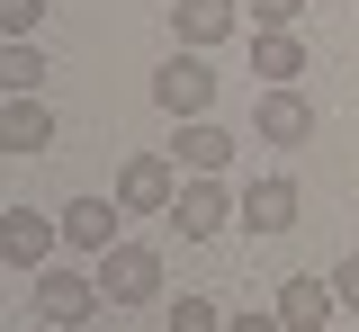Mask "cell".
I'll return each mask as SVG.
<instances>
[{
    "label": "cell",
    "instance_id": "1",
    "mask_svg": "<svg viewBox=\"0 0 359 332\" xmlns=\"http://www.w3.org/2000/svg\"><path fill=\"white\" fill-rule=\"evenodd\" d=\"M153 108H162V117H180V126H189V117H207V108H216V72H207V54L180 46L171 63L153 72Z\"/></svg>",
    "mask_w": 359,
    "mask_h": 332
},
{
    "label": "cell",
    "instance_id": "2",
    "mask_svg": "<svg viewBox=\"0 0 359 332\" xmlns=\"http://www.w3.org/2000/svg\"><path fill=\"white\" fill-rule=\"evenodd\" d=\"M171 198H180V162L171 153H126L117 162V207L126 216H171Z\"/></svg>",
    "mask_w": 359,
    "mask_h": 332
},
{
    "label": "cell",
    "instance_id": "3",
    "mask_svg": "<svg viewBox=\"0 0 359 332\" xmlns=\"http://www.w3.org/2000/svg\"><path fill=\"white\" fill-rule=\"evenodd\" d=\"M153 287H162V251H153V242L99 251V296H108V305H153Z\"/></svg>",
    "mask_w": 359,
    "mask_h": 332
},
{
    "label": "cell",
    "instance_id": "4",
    "mask_svg": "<svg viewBox=\"0 0 359 332\" xmlns=\"http://www.w3.org/2000/svg\"><path fill=\"white\" fill-rule=\"evenodd\" d=\"M54 242H63V216L0 207V261H9V270H54Z\"/></svg>",
    "mask_w": 359,
    "mask_h": 332
},
{
    "label": "cell",
    "instance_id": "5",
    "mask_svg": "<svg viewBox=\"0 0 359 332\" xmlns=\"http://www.w3.org/2000/svg\"><path fill=\"white\" fill-rule=\"evenodd\" d=\"M233 216H243V198H224V180H180V198H171L180 242H216Z\"/></svg>",
    "mask_w": 359,
    "mask_h": 332
},
{
    "label": "cell",
    "instance_id": "6",
    "mask_svg": "<svg viewBox=\"0 0 359 332\" xmlns=\"http://www.w3.org/2000/svg\"><path fill=\"white\" fill-rule=\"evenodd\" d=\"M108 296H99V279H81V270H36V324H90Z\"/></svg>",
    "mask_w": 359,
    "mask_h": 332
},
{
    "label": "cell",
    "instance_id": "7",
    "mask_svg": "<svg viewBox=\"0 0 359 332\" xmlns=\"http://www.w3.org/2000/svg\"><path fill=\"white\" fill-rule=\"evenodd\" d=\"M243 27V0H171V36L189 54H207V46H224Z\"/></svg>",
    "mask_w": 359,
    "mask_h": 332
},
{
    "label": "cell",
    "instance_id": "8",
    "mask_svg": "<svg viewBox=\"0 0 359 332\" xmlns=\"http://www.w3.org/2000/svg\"><path fill=\"white\" fill-rule=\"evenodd\" d=\"M252 135H261V144H314V99L306 90H261Z\"/></svg>",
    "mask_w": 359,
    "mask_h": 332
},
{
    "label": "cell",
    "instance_id": "9",
    "mask_svg": "<svg viewBox=\"0 0 359 332\" xmlns=\"http://www.w3.org/2000/svg\"><path fill=\"white\" fill-rule=\"evenodd\" d=\"M171 162H189V180H224V162H233V135H224L216 117H189L171 144Z\"/></svg>",
    "mask_w": 359,
    "mask_h": 332
},
{
    "label": "cell",
    "instance_id": "10",
    "mask_svg": "<svg viewBox=\"0 0 359 332\" xmlns=\"http://www.w3.org/2000/svg\"><path fill=\"white\" fill-rule=\"evenodd\" d=\"M117 216H126V207H108V198H72V207H63V242L99 261V251H117Z\"/></svg>",
    "mask_w": 359,
    "mask_h": 332
},
{
    "label": "cell",
    "instance_id": "11",
    "mask_svg": "<svg viewBox=\"0 0 359 332\" xmlns=\"http://www.w3.org/2000/svg\"><path fill=\"white\" fill-rule=\"evenodd\" d=\"M297 207H306L297 180H252V189H243V225H252V234H287Z\"/></svg>",
    "mask_w": 359,
    "mask_h": 332
},
{
    "label": "cell",
    "instance_id": "12",
    "mask_svg": "<svg viewBox=\"0 0 359 332\" xmlns=\"http://www.w3.org/2000/svg\"><path fill=\"white\" fill-rule=\"evenodd\" d=\"M332 305H341V287H323V279H287V287H278V324H287V332H323Z\"/></svg>",
    "mask_w": 359,
    "mask_h": 332
},
{
    "label": "cell",
    "instance_id": "13",
    "mask_svg": "<svg viewBox=\"0 0 359 332\" xmlns=\"http://www.w3.org/2000/svg\"><path fill=\"white\" fill-rule=\"evenodd\" d=\"M252 72H261L269 90H297V72H306V46H297V27H269V36H252Z\"/></svg>",
    "mask_w": 359,
    "mask_h": 332
},
{
    "label": "cell",
    "instance_id": "14",
    "mask_svg": "<svg viewBox=\"0 0 359 332\" xmlns=\"http://www.w3.org/2000/svg\"><path fill=\"white\" fill-rule=\"evenodd\" d=\"M45 144H54L45 99H9V108H0V153H45Z\"/></svg>",
    "mask_w": 359,
    "mask_h": 332
},
{
    "label": "cell",
    "instance_id": "15",
    "mask_svg": "<svg viewBox=\"0 0 359 332\" xmlns=\"http://www.w3.org/2000/svg\"><path fill=\"white\" fill-rule=\"evenodd\" d=\"M45 72H54V63H45V46L9 36V54H0V90H9V99H36V81H45Z\"/></svg>",
    "mask_w": 359,
    "mask_h": 332
},
{
    "label": "cell",
    "instance_id": "16",
    "mask_svg": "<svg viewBox=\"0 0 359 332\" xmlns=\"http://www.w3.org/2000/svg\"><path fill=\"white\" fill-rule=\"evenodd\" d=\"M162 332H224V314L207 305V296H180V305H171V324H162Z\"/></svg>",
    "mask_w": 359,
    "mask_h": 332
},
{
    "label": "cell",
    "instance_id": "17",
    "mask_svg": "<svg viewBox=\"0 0 359 332\" xmlns=\"http://www.w3.org/2000/svg\"><path fill=\"white\" fill-rule=\"evenodd\" d=\"M297 18H306V0H252V27H261V36L269 27H297Z\"/></svg>",
    "mask_w": 359,
    "mask_h": 332
},
{
    "label": "cell",
    "instance_id": "18",
    "mask_svg": "<svg viewBox=\"0 0 359 332\" xmlns=\"http://www.w3.org/2000/svg\"><path fill=\"white\" fill-rule=\"evenodd\" d=\"M36 18H45V0H0V27L9 36H36Z\"/></svg>",
    "mask_w": 359,
    "mask_h": 332
},
{
    "label": "cell",
    "instance_id": "19",
    "mask_svg": "<svg viewBox=\"0 0 359 332\" xmlns=\"http://www.w3.org/2000/svg\"><path fill=\"white\" fill-rule=\"evenodd\" d=\"M224 332H287L278 314H224Z\"/></svg>",
    "mask_w": 359,
    "mask_h": 332
},
{
    "label": "cell",
    "instance_id": "20",
    "mask_svg": "<svg viewBox=\"0 0 359 332\" xmlns=\"http://www.w3.org/2000/svg\"><path fill=\"white\" fill-rule=\"evenodd\" d=\"M332 287H341V305L359 314V261H341V270H332Z\"/></svg>",
    "mask_w": 359,
    "mask_h": 332
},
{
    "label": "cell",
    "instance_id": "21",
    "mask_svg": "<svg viewBox=\"0 0 359 332\" xmlns=\"http://www.w3.org/2000/svg\"><path fill=\"white\" fill-rule=\"evenodd\" d=\"M36 332H63V324H36Z\"/></svg>",
    "mask_w": 359,
    "mask_h": 332
}]
</instances>
